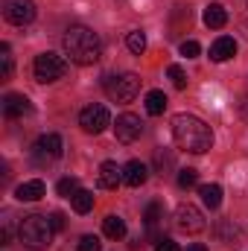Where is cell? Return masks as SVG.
Masks as SVG:
<instances>
[{
    "instance_id": "ac0fdd59",
    "label": "cell",
    "mask_w": 248,
    "mask_h": 251,
    "mask_svg": "<svg viewBox=\"0 0 248 251\" xmlns=\"http://www.w3.org/2000/svg\"><path fill=\"white\" fill-rule=\"evenodd\" d=\"M102 234H105L108 240H123L125 237V222L117 216V213L105 216V219H102Z\"/></svg>"
},
{
    "instance_id": "d4e9b609",
    "label": "cell",
    "mask_w": 248,
    "mask_h": 251,
    "mask_svg": "<svg viewBox=\"0 0 248 251\" xmlns=\"http://www.w3.org/2000/svg\"><path fill=\"white\" fill-rule=\"evenodd\" d=\"M196 184H198V173H196L193 167H187V170H178V187L190 190V187H196Z\"/></svg>"
},
{
    "instance_id": "ffe728a7",
    "label": "cell",
    "mask_w": 248,
    "mask_h": 251,
    "mask_svg": "<svg viewBox=\"0 0 248 251\" xmlns=\"http://www.w3.org/2000/svg\"><path fill=\"white\" fill-rule=\"evenodd\" d=\"M146 111H149L152 117L164 114V111H167V94H164V91H149V94H146Z\"/></svg>"
},
{
    "instance_id": "9a60e30c",
    "label": "cell",
    "mask_w": 248,
    "mask_h": 251,
    "mask_svg": "<svg viewBox=\"0 0 248 251\" xmlns=\"http://www.w3.org/2000/svg\"><path fill=\"white\" fill-rule=\"evenodd\" d=\"M237 56V41L231 38V35H222V38H216L213 44H210V59L213 62H228V59H234Z\"/></svg>"
},
{
    "instance_id": "5bb4252c",
    "label": "cell",
    "mask_w": 248,
    "mask_h": 251,
    "mask_svg": "<svg viewBox=\"0 0 248 251\" xmlns=\"http://www.w3.org/2000/svg\"><path fill=\"white\" fill-rule=\"evenodd\" d=\"M44 193H47V187H44L41 178H29V181H24V184L15 187V199L18 201H38Z\"/></svg>"
},
{
    "instance_id": "ba28073f",
    "label": "cell",
    "mask_w": 248,
    "mask_h": 251,
    "mask_svg": "<svg viewBox=\"0 0 248 251\" xmlns=\"http://www.w3.org/2000/svg\"><path fill=\"white\" fill-rule=\"evenodd\" d=\"M175 225L184 234H198V231H204V216H201V210L196 204L184 201V204L175 207Z\"/></svg>"
},
{
    "instance_id": "4fadbf2b",
    "label": "cell",
    "mask_w": 248,
    "mask_h": 251,
    "mask_svg": "<svg viewBox=\"0 0 248 251\" xmlns=\"http://www.w3.org/2000/svg\"><path fill=\"white\" fill-rule=\"evenodd\" d=\"M123 184V167H117L114 161L99 164V187L105 190H117Z\"/></svg>"
},
{
    "instance_id": "3957f363",
    "label": "cell",
    "mask_w": 248,
    "mask_h": 251,
    "mask_svg": "<svg viewBox=\"0 0 248 251\" xmlns=\"http://www.w3.org/2000/svg\"><path fill=\"white\" fill-rule=\"evenodd\" d=\"M53 225H50V219L47 216H41V213H32V216H24V222L18 225V237H21V243L26 246V249H47L50 246V240H53Z\"/></svg>"
},
{
    "instance_id": "4dcf8cb0",
    "label": "cell",
    "mask_w": 248,
    "mask_h": 251,
    "mask_svg": "<svg viewBox=\"0 0 248 251\" xmlns=\"http://www.w3.org/2000/svg\"><path fill=\"white\" fill-rule=\"evenodd\" d=\"M155 251H181V249H178L175 240H170V237H158V240H155Z\"/></svg>"
},
{
    "instance_id": "277c9868",
    "label": "cell",
    "mask_w": 248,
    "mask_h": 251,
    "mask_svg": "<svg viewBox=\"0 0 248 251\" xmlns=\"http://www.w3.org/2000/svg\"><path fill=\"white\" fill-rule=\"evenodd\" d=\"M32 73H35V79L38 82H59L64 73H67V62H64L59 53H41V56H35V62H32Z\"/></svg>"
},
{
    "instance_id": "1f68e13d",
    "label": "cell",
    "mask_w": 248,
    "mask_h": 251,
    "mask_svg": "<svg viewBox=\"0 0 248 251\" xmlns=\"http://www.w3.org/2000/svg\"><path fill=\"white\" fill-rule=\"evenodd\" d=\"M50 225H53V231H62L64 228V216L56 210V213H50Z\"/></svg>"
},
{
    "instance_id": "5b68a950",
    "label": "cell",
    "mask_w": 248,
    "mask_h": 251,
    "mask_svg": "<svg viewBox=\"0 0 248 251\" xmlns=\"http://www.w3.org/2000/svg\"><path fill=\"white\" fill-rule=\"evenodd\" d=\"M108 88V97L114 102H131L137 94H140V76L137 73H123V76H111L105 82Z\"/></svg>"
},
{
    "instance_id": "603a6c76",
    "label": "cell",
    "mask_w": 248,
    "mask_h": 251,
    "mask_svg": "<svg viewBox=\"0 0 248 251\" xmlns=\"http://www.w3.org/2000/svg\"><path fill=\"white\" fill-rule=\"evenodd\" d=\"M161 219H164V207H161L158 201H152V204L146 207V228L155 231V228L161 225Z\"/></svg>"
},
{
    "instance_id": "30bf717a",
    "label": "cell",
    "mask_w": 248,
    "mask_h": 251,
    "mask_svg": "<svg viewBox=\"0 0 248 251\" xmlns=\"http://www.w3.org/2000/svg\"><path fill=\"white\" fill-rule=\"evenodd\" d=\"M140 131H143V123H140V117L137 114H120L117 117V123H114V134H117V140L120 143H134L137 137H140Z\"/></svg>"
},
{
    "instance_id": "8fae6325",
    "label": "cell",
    "mask_w": 248,
    "mask_h": 251,
    "mask_svg": "<svg viewBox=\"0 0 248 251\" xmlns=\"http://www.w3.org/2000/svg\"><path fill=\"white\" fill-rule=\"evenodd\" d=\"M29 111H32V102H29L24 94H6V97H3V117L18 120V117H24V114H29Z\"/></svg>"
},
{
    "instance_id": "f546056e",
    "label": "cell",
    "mask_w": 248,
    "mask_h": 251,
    "mask_svg": "<svg viewBox=\"0 0 248 251\" xmlns=\"http://www.w3.org/2000/svg\"><path fill=\"white\" fill-rule=\"evenodd\" d=\"M198 53H201L198 41H193V38H190V41H181V56H187V59H196Z\"/></svg>"
},
{
    "instance_id": "2e32d148",
    "label": "cell",
    "mask_w": 248,
    "mask_h": 251,
    "mask_svg": "<svg viewBox=\"0 0 248 251\" xmlns=\"http://www.w3.org/2000/svg\"><path fill=\"white\" fill-rule=\"evenodd\" d=\"M146 178H149L146 164H140V161H128V164L123 167V184H128V187H143Z\"/></svg>"
},
{
    "instance_id": "d6a6232c",
    "label": "cell",
    "mask_w": 248,
    "mask_h": 251,
    "mask_svg": "<svg viewBox=\"0 0 248 251\" xmlns=\"http://www.w3.org/2000/svg\"><path fill=\"white\" fill-rule=\"evenodd\" d=\"M187 251H207L201 243H193V246H187Z\"/></svg>"
},
{
    "instance_id": "9c48e42d",
    "label": "cell",
    "mask_w": 248,
    "mask_h": 251,
    "mask_svg": "<svg viewBox=\"0 0 248 251\" xmlns=\"http://www.w3.org/2000/svg\"><path fill=\"white\" fill-rule=\"evenodd\" d=\"M62 137L59 134H41L38 140H35V146H32V155H35V161L38 164H53V161H59L62 158Z\"/></svg>"
},
{
    "instance_id": "83f0119b",
    "label": "cell",
    "mask_w": 248,
    "mask_h": 251,
    "mask_svg": "<svg viewBox=\"0 0 248 251\" xmlns=\"http://www.w3.org/2000/svg\"><path fill=\"white\" fill-rule=\"evenodd\" d=\"M102 249V243H99V237H94V234H85L82 240H79V251H99Z\"/></svg>"
},
{
    "instance_id": "e0dca14e",
    "label": "cell",
    "mask_w": 248,
    "mask_h": 251,
    "mask_svg": "<svg viewBox=\"0 0 248 251\" xmlns=\"http://www.w3.org/2000/svg\"><path fill=\"white\" fill-rule=\"evenodd\" d=\"M204 24H207L210 29H222V26L228 24V12H225V6H222V3H210V6L204 9Z\"/></svg>"
},
{
    "instance_id": "cb8c5ba5",
    "label": "cell",
    "mask_w": 248,
    "mask_h": 251,
    "mask_svg": "<svg viewBox=\"0 0 248 251\" xmlns=\"http://www.w3.org/2000/svg\"><path fill=\"white\" fill-rule=\"evenodd\" d=\"M0 76H3V79L12 76V47H9L6 41L0 44Z\"/></svg>"
},
{
    "instance_id": "4316f807",
    "label": "cell",
    "mask_w": 248,
    "mask_h": 251,
    "mask_svg": "<svg viewBox=\"0 0 248 251\" xmlns=\"http://www.w3.org/2000/svg\"><path fill=\"white\" fill-rule=\"evenodd\" d=\"M167 76H170V82H173L178 91H184L187 88V76H184V70H181L178 64H170V67H167Z\"/></svg>"
},
{
    "instance_id": "7a4b0ae2",
    "label": "cell",
    "mask_w": 248,
    "mask_h": 251,
    "mask_svg": "<svg viewBox=\"0 0 248 251\" xmlns=\"http://www.w3.org/2000/svg\"><path fill=\"white\" fill-rule=\"evenodd\" d=\"M62 47H64V56L73 64H82V67L97 64L99 56H102V41L88 26H70L62 38Z\"/></svg>"
},
{
    "instance_id": "8992f818",
    "label": "cell",
    "mask_w": 248,
    "mask_h": 251,
    "mask_svg": "<svg viewBox=\"0 0 248 251\" xmlns=\"http://www.w3.org/2000/svg\"><path fill=\"white\" fill-rule=\"evenodd\" d=\"M79 126L88 131V134H99V131H105L108 126H111V114H108V108L105 105H88V108H82V114H79Z\"/></svg>"
},
{
    "instance_id": "6da1fadb",
    "label": "cell",
    "mask_w": 248,
    "mask_h": 251,
    "mask_svg": "<svg viewBox=\"0 0 248 251\" xmlns=\"http://www.w3.org/2000/svg\"><path fill=\"white\" fill-rule=\"evenodd\" d=\"M173 137L184 152H193V155H204L213 146L210 126L198 117H193V114H175L173 117Z\"/></svg>"
},
{
    "instance_id": "52a82bcc",
    "label": "cell",
    "mask_w": 248,
    "mask_h": 251,
    "mask_svg": "<svg viewBox=\"0 0 248 251\" xmlns=\"http://www.w3.org/2000/svg\"><path fill=\"white\" fill-rule=\"evenodd\" d=\"M3 18L15 26H26L35 21V3L32 0H3Z\"/></svg>"
},
{
    "instance_id": "44dd1931",
    "label": "cell",
    "mask_w": 248,
    "mask_h": 251,
    "mask_svg": "<svg viewBox=\"0 0 248 251\" xmlns=\"http://www.w3.org/2000/svg\"><path fill=\"white\" fill-rule=\"evenodd\" d=\"M70 204H73V210H76L79 216H85V213H91V207H94V193L79 190V193L70 199Z\"/></svg>"
},
{
    "instance_id": "7c38bea8",
    "label": "cell",
    "mask_w": 248,
    "mask_h": 251,
    "mask_svg": "<svg viewBox=\"0 0 248 251\" xmlns=\"http://www.w3.org/2000/svg\"><path fill=\"white\" fill-rule=\"evenodd\" d=\"M216 237H219V243H225V246H231V249H240V246H243V231H240V225L231 222V219L216 222Z\"/></svg>"
},
{
    "instance_id": "f1b7e54d",
    "label": "cell",
    "mask_w": 248,
    "mask_h": 251,
    "mask_svg": "<svg viewBox=\"0 0 248 251\" xmlns=\"http://www.w3.org/2000/svg\"><path fill=\"white\" fill-rule=\"evenodd\" d=\"M155 164H158V170H161V176H164V170H167V167H173V152H167V149H158V155H155Z\"/></svg>"
},
{
    "instance_id": "d6986e66",
    "label": "cell",
    "mask_w": 248,
    "mask_h": 251,
    "mask_svg": "<svg viewBox=\"0 0 248 251\" xmlns=\"http://www.w3.org/2000/svg\"><path fill=\"white\" fill-rule=\"evenodd\" d=\"M198 196H201L204 207H210V210H216L222 204V187L219 184H201L198 187Z\"/></svg>"
},
{
    "instance_id": "7402d4cb",
    "label": "cell",
    "mask_w": 248,
    "mask_h": 251,
    "mask_svg": "<svg viewBox=\"0 0 248 251\" xmlns=\"http://www.w3.org/2000/svg\"><path fill=\"white\" fill-rule=\"evenodd\" d=\"M125 47H128L134 56H143V50H146V35H143L140 29H131V32L125 35Z\"/></svg>"
},
{
    "instance_id": "484cf974",
    "label": "cell",
    "mask_w": 248,
    "mask_h": 251,
    "mask_svg": "<svg viewBox=\"0 0 248 251\" xmlns=\"http://www.w3.org/2000/svg\"><path fill=\"white\" fill-rule=\"evenodd\" d=\"M56 190H59V196H64V199H73L82 187H79V181H76V178H62V181L56 184Z\"/></svg>"
}]
</instances>
